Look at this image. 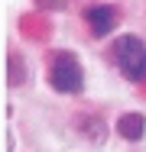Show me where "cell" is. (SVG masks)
Wrapping results in <instances>:
<instances>
[{
	"mask_svg": "<svg viewBox=\"0 0 146 152\" xmlns=\"http://www.w3.org/2000/svg\"><path fill=\"white\" fill-rule=\"evenodd\" d=\"M7 84L10 88H23L26 84V65L20 52H7Z\"/></svg>",
	"mask_w": 146,
	"mask_h": 152,
	"instance_id": "obj_5",
	"label": "cell"
},
{
	"mask_svg": "<svg viewBox=\"0 0 146 152\" xmlns=\"http://www.w3.org/2000/svg\"><path fill=\"white\" fill-rule=\"evenodd\" d=\"M111 58H114L117 71L127 81H133V84L146 81V42L143 39H136V36H117L111 42Z\"/></svg>",
	"mask_w": 146,
	"mask_h": 152,
	"instance_id": "obj_1",
	"label": "cell"
},
{
	"mask_svg": "<svg viewBox=\"0 0 146 152\" xmlns=\"http://www.w3.org/2000/svg\"><path fill=\"white\" fill-rule=\"evenodd\" d=\"M146 133V117L143 113H123L117 117V136L127 139V142H140Z\"/></svg>",
	"mask_w": 146,
	"mask_h": 152,
	"instance_id": "obj_4",
	"label": "cell"
},
{
	"mask_svg": "<svg viewBox=\"0 0 146 152\" xmlns=\"http://www.w3.org/2000/svg\"><path fill=\"white\" fill-rule=\"evenodd\" d=\"M49 84L58 94H78L85 88V68L72 52H55L49 61Z\"/></svg>",
	"mask_w": 146,
	"mask_h": 152,
	"instance_id": "obj_2",
	"label": "cell"
},
{
	"mask_svg": "<svg viewBox=\"0 0 146 152\" xmlns=\"http://www.w3.org/2000/svg\"><path fill=\"white\" fill-rule=\"evenodd\" d=\"M3 152H13V139H10V133H7V139H3Z\"/></svg>",
	"mask_w": 146,
	"mask_h": 152,
	"instance_id": "obj_6",
	"label": "cell"
},
{
	"mask_svg": "<svg viewBox=\"0 0 146 152\" xmlns=\"http://www.w3.org/2000/svg\"><path fill=\"white\" fill-rule=\"evenodd\" d=\"M85 23L91 26V36L104 39V36H111L117 29L120 13H117V7H111V3H91L85 10Z\"/></svg>",
	"mask_w": 146,
	"mask_h": 152,
	"instance_id": "obj_3",
	"label": "cell"
}]
</instances>
